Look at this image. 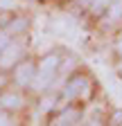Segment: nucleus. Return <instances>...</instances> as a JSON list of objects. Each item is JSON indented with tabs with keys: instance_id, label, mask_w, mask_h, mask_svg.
<instances>
[{
	"instance_id": "4468645a",
	"label": "nucleus",
	"mask_w": 122,
	"mask_h": 126,
	"mask_svg": "<svg viewBox=\"0 0 122 126\" xmlns=\"http://www.w3.org/2000/svg\"><path fill=\"white\" fill-rule=\"evenodd\" d=\"M115 52H118V54L122 56V36H120V41L115 43Z\"/></svg>"
},
{
	"instance_id": "f03ea898",
	"label": "nucleus",
	"mask_w": 122,
	"mask_h": 126,
	"mask_svg": "<svg viewBox=\"0 0 122 126\" xmlns=\"http://www.w3.org/2000/svg\"><path fill=\"white\" fill-rule=\"evenodd\" d=\"M90 94V81L84 77V74H75L70 81L66 83L63 88V97L66 99H72V97H88Z\"/></svg>"
},
{
	"instance_id": "7ed1b4c3",
	"label": "nucleus",
	"mask_w": 122,
	"mask_h": 126,
	"mask_svg": "<svg viewBox=\"0 0 122 126\" xmlns=\"http://www.w3.org/2000/svg\"><path fill=\"white\" fill-rule=\"evenodd\" d=\"M20 56H23V45L18 41H9L2 47V52H0V68H2V70L14 68L20 61Z\"/></svg>"
},
{
	"instance_id": "9b49d317",
	"label": "nucleus",
	"mask_w": 122,
	"mask_h": 126,
	"mask_svg": "<svg viewBox=\"0 0 122 126\" xmlns=\"http://www.w3.org/2000/svg\"><path fill=\"white\" fill-rule=\"evenodd\" d=\"M11 38H9V34H7V32H0V52H2V47L9 43Z\"/></svg>"
},
{
	"instance_id": "423d86ee",
	"label": "nucleus",
	"mask_w": 122,
	"mask_h": 126,
	"mask_svg": "<svg viewBox=\"0 0 122 126\" xmlns=\"http://www.w3.org/2000/svg\"><path fill=\"white\" fill-rule=\"evenodd\" d=\"M57 104H59V97H57V94H43L41 101H39V110H41V113H50Z\"/></svg>"
},
{
	"instance_id": "20e7f679",
	"label": "nucleus",
	"mask_w": 122,
	"mask_h": 126,
	"mask_svg": "<svg viewBox=\"0 0 122 126\" xmlns=\"http://www.w3.org/2000/svg\"><path fill=\"white\" fill-rule=\"evenodd\" d=\"M34 77H36L34 61H25V63H20V65L16 68V72H14V81H16L20 88H25V86H29L34 81Z\"/></svg>"
},
{
	"instance_id": "f8f14e48",
	"label": "nucleus",
	"mask_w": 122,
	"mask_h": 126,
	"mask_svg": "<svg viewBox=\"0 0 122 126\" xmlns=\"http://www.w3.org/2000/svg\"><path fill=\"white\" fill-rule=\"evenodd\" d=\"M14 7H16L14 0H0V9H14Z\"/></svg>"
},
{
	"instance_id": "6e6552de",
	"label": "nucleus",
	"mask_w": 122,
	"mask_h": 126,
	"mask_svg": "<svg viewBox=\"0 0 122 126\" xmlns=\"http://www.w3.org/2000/svg\"><path fill=\"white\" fill-rule=\"evenodd\" d=\"M111 2H113V0H90V11L100 16V14H104L106 9L111 7Z\"/></svg>"
},
{
	"instance_id": "ddd939ff",
	"label": "nucleus",
	"mask_w": 122,
	"mask_h": 126,
	"mask_svg": "<svg viewBox=\"0 0 122 126\" xmlns=\"http://www.w3.org/2000/svg\"><path fill=\"white\" fill-rule=\"evenodd\" d=\"M0 126H11V122H9L7 115H2V113H0Z\"/></svg>"
},
{
	"instance_id": "2eb2a0df",
	"label": "nucleus",
	"mask_w": 122,
	"mask_h": 126,
	"mask_svg": "<svg viewBox=\"0 0 122 126\" xmlns=\"http://www.w3.org/2000/svg\"><path fill=\"white\" fill-rule=\"evenodd\" d=\"M5 81H7V79H5L2 74H0V88H2V86H5Z\"/></svg>"
},
{
	"instance_id": "f257e3e1",
	"label": "nucleus",
	"mask_w": 122,
	"mask_h": 126,
	"mask_svg": "<svg viewBox=\"0 0 122 126\" xmlns=\"http://www.w3.org/2000/svg\"><path fill=\"white\" fill-rule=\"evenodd\" d=\"M61 68V56L59 54H48V56H43V61L39 63V68H36V77H34V88L36 90H43V88H48L52 81H54V77Z\"/></svg>"
},
{
	"instance_id": "9d476101",
	"label": "nucleus",
	"mask_w": 122,
	"mask_h": 126,
	"mask_svg": "<svg viewBox=\"0 0 122 126\" xmlns=\"http://www.w3.org/2000/svg\"><path fill=\"white\" fill-rule=\"evenodd\" d=\"M111 126H122V108H118L111 115Z\"/></svg>"
},
{
	"instance_id": "0eeeda50",
	"label": "nucleus",
	"mask_w": 122,
	"mask_h": 126,
	"mask_svg": "<svg viewBox=\"0 0 122 126\" xmlns=\"http://www.w3.org/2000/svg\"><path fill=\"white\" fill-rule=\"evenodd\" d=\"M25 27H27V18H16V20H11V23L7 25V29H5V32L11 36V34H20Z\"/></svg>"
},
{
	"instance_id": "1a4fd4ad",
	"label": "nucleus",
	"mask_w": 122,
	"mask_h": 126,
	"mask_svg": "<svg viewBox=\"0 0 122 126\" xmlns=\"http://www.w3.org/2000/svg\"><path fill=\"white\" fill-rule=\"evenodd\" d=\"M122 18V0H115V2H111L109 7V20H120Z\"/></svg>"
},
{
	"instance_id": "39448f33",
	"label": "nucleus",
	"mask_w": 122,
	"mask_h": 126,
	"mask_svg": "<svg viewBox=\"0 0 122 126\" xmlns=\"http://www.w3.org/2000/svg\"><path fill=\"white\" fill-rule=\"evenodd\" d=\"M23 104H25V99H23V94H18V92L7 90V92L0 94V108H5V110H20Z\"/></svg>"
}]
</instances>
